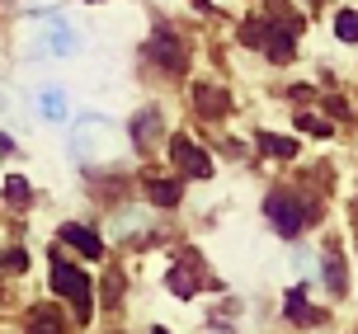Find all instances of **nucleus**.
Segmentation results:
<instances>
[{
  "label": "nucleus",
  "mask_w": 358,
  "mask_h": 334,
  "mask_svg": "<svg viewBox=\"0 0 358 334\" xmlns=\"http://www.w3.org/2000/svg\"><path fill=\"white\" fill-rule=\"evenodd\" d=\"M52 287L62 292V297H71V306H76V316H80V320L90 316V278L80 273V268L52 259Z\"/></svg>",
  "instance_id": "obj_1"
},
{
  "label": "nucleus",
  "mask_w": 358,
  "mask_h": 334,
  "mask_svg": "<svg viewBox=\"0 0 358 334\" xmlns=\"http://www.w3.org/2000/svg\"><path fill=\"white\" fill-rule=\"evenodd\" d=\"M264 212H268V222H273V231H278V235H287V240H292V235L311 222V212L297 208V198H287V194H268Z\"/></svg>",
  "instance_id": "obj_2"
},
{
  "label": "nucleus",
  "mask_w": 358,
  "mask_h": 334,
  "mask_svg": "<svg viewBox=\"0 0 358 334\" xmlns=\"http://www.w3.org/2000/svg\"><path fill=\"white\" fill-rule=\"evenodd\" d=\"M241 38H245V43H259V48H264L268 57H273V61H292V34H287V29H268V24H245V29H241Z\"/></svg>",
  "instance_id": "obj_3"
},
{
  "label": "nucleus",
  "mask_w": 358,
  "mask_h": 334,
  "mask_svg": "<svg viewBox=\"0 0 358 334\" xmlns=\"http://www.w3.org/2000/svg\"><path fill=\"white\" fill-rule=\"evenodd\" d=\"M146 52L156 57L165 71H184L189 66V52H184V38L175 34V29H156V38H151V48Z\"/></svg>",
  "instance_id": "obj_4"
},
{
  "label": "nucleus",
  "mask_w": 358,
  "mask_h": 334,
  "mask_svg": "<svg viewBox=\"0 0 358 334\" xmlns=\"http://www.w3.org/2000/svg\"><path fill=\"white\" fill-rule=\"evenodd\" d=\"M170 156H175V165H184V170H189V175H198V179L213 175V160L203 156L189 137H175V141H170Z\"/></svg>",
  "instance_id": "obj_5"
},
{
  "label": "nucleus",
  "mask_w": 358,
  "mask_h": 334,
  "mask_svg": "<svg viewBox=\"0 0 358 334\" xmlns=\"http://www.w3.org/2000/svg\"><path fill=\"white\" fill-rule=\"evenodd\" d=\"M62 240H66V245H76L80 254H90V259H99V254H104V240H99L90 226H62Z\"/></svg>",
  "instance_id": "obj_6"
},
{
  "label": "nucleus",
  "mask_w": 358,
  "mask_h": 334,
  "mask_svg": "<svg viewBox=\"0 0 358 334\" xmlns=\"http://www.w3.org/2000/svg\"><path fill=\"white\" fill-rule=\"evenodd\" d=\"M283 311H287V320H292V325H321V316L306 306V287H292V292H287Z\"/></svg>",
  "instance_id": "obj_7"
},
{
  "label": "nucleus",
  "mask_w": 358,
  "mask_h": 334,
  "mask_svg": "<svg viewBox=\"0 0 358 334\" xmlns=\"http://www.w3.org/2000/svg\"><path fill=\"white\" fill-rule=\"evenodd\" d=\"M194 268H198V254H184V268H170V292L175 297H194V287H198Z\"/></svg>",
  "instance_id": "obj_8"
},
{
  "label": "nucleus",
  "mask_w": 358,
  "mask_h": 334,
  "mask_svg": "<svg viewBox=\"0 0 358 334\" xmlns=\"http://www.w3.org/2000/svg\"><path fill=\"white\" fill-rule=\"evenodd\" d=\"M194 99H198V108H203V113H227V108H231L227 89H217V85H198Z\"/></svg>",
  "instance_id": "obj_9"
},
{
  "label": "nucleus",
  "mask_w": 358,
  "mask_h": 334,
  "mask_svg": "<svg viewBox=\"0 0 358 334\" xmlns=\"http://www.w3.org/2000/svg\"><path fill=\"white\" fill-rule=\"evenodd\" d=\"M146 194H151L156 208H175V203H179V184H170V179H151Z\"/></svg>",
  "instance_id": "obj_10"
},
{
  "label": "nucleus",
  "mask_w": 358,
  "mask_h": 334,
  "mask_svg": "<svg viewBox=\"0 0 358 334\" xmlns=\"http://www.w3.org/2000/svg\"><path fill=\"white\" fill-rule=\"evenodd\" d=\"M259 151H268V156H283V160H292L297 156V141H287V137H273V132H259Z\"/></svg>",
  "instance_id": "obj_11"
},
{
  "label": "nucleus",
  "mask_w": 358,
  "mask_h": 334,
  "mask_svg": "<svg viewBox=\"0 0 358 334\" xmlns=\"http://www.w3.org/2000/svg\"><path fill=\"white\" fill-rule=\"evenodd\" d=\"M156 127H161V113H156V108H146L142 123H132V137L142 141V146H151V141H156Z\"/></svg>",
  "instance_id": "obj_12"
},
{
  "label": "nucleus",
  "mask_w": 358,
  "mask_h": 334,
  "mask_svg": "<svg viewBox=\"0 0 358 334\" xmlns=\"http://www.w3.org/2000/svg\"><path fill=\"white\" fill-rule=\"evenodd\" d=\"M48 43H52V52H57V57L76 52V38H71V29H66V24H52V38H48Z\"/></svg>",
  "instance_id": "obj_13"
},
{
  "label": "nucleus",
  "mask_w": 358,
  "mask_h": 334,
  "mask_svg": "<svg viewBox=\"0 0 358 334\" xmlns=\"http://www.w3.org/2000/svg\"><path fill=\"white\" fill-rule=\"evenodd\" d=\"M38 104H43L48 118H66V99H62V89H43V99H38Z\"/></svg>",
  "instance_id": "obj_14"
},
{
  "label": "nucleus",
  "mask_w": 358,
  "mask_h": 334,
  "mask_svg": "<svg viewBox=\"0 0 358 334\" xmlns=\"http://www.w3.org/2000/svg\"><path fill=\"white\" fill-rule=\"evenodd\" d=\"M335 34H340L344 43H358V10H344V15L335 19Z\"/></svg>",
  "instance_id": "obj_15"
},
{
  "label": "nucleus",
  "mask_w": 358,
  "mask_h": 334,
  "mask_svg": "<svg viewBox=\"0 0 358 334\" xmlns=\"http://www.w3.org/2000/svg\"><path fill=\"white\" fill-rule=\"evenodd\" d=\"M5 194H10V198H15V203H29V184H24V179H5Z\"/></svg>",
  "instance_id": "obj_16"
},
{
  "label": "nucleus",
  "mask_w": 358,
  "mask_h": 334,
  "mask_svg": "<svg viewBox=\"0 0 358 334\" xmlns=\"http://www.w3.org/2000/svg\"><path fill=\"white\" fill-rule=\"evenodd\" d=\"M302 127L311 132V137H325V132H330V127H325L321 118H311V113H302Z\"/></svg>",
  "instance_id": "obj_17"
}]
</instances>
